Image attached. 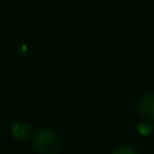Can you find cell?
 I'll return each instance as SVG.
<instances>
[{
  "instance_id": "6da1fadb",
  "label": "cell",
  "mask_w": 154,
  "mask_h": 154,
  "mask_svg": "<svg viewBox=\"0 0 154 154\" xmlns=\"http://www.w3.org/2000/svg\"><path fill=\"white\" fill-rule=\"evenodd\" d=\"M34 147L40 154H58L60 143L58 136L51 129H38L32 136Z\"/></svg>"
},
{
  "instance_id": "7a4b0ae2",
  "label": "cell",
  "mask_w": 154,
  "mask_h": 154,
  "mask_svg": "<svg viewBox=\"0 0 154 154\" xmlns=\"http://www.w3.org/2000/svg\"><path fill=\"white\" fill-rule=\"evenodd\" d=\"M137 109L144 120L154 122V94H144L138 101Z\"/></svg>"
},
{
  "instance_id": "3957f363",
  "label": "cell",
  "mask_w": 154,
  "mask_h": 154,
  "mask_svg": "<svg viewBox=\"0 0 154 154\" xmlns=\"http://www.w3.org/2000/svg\"><path fill=\"white\" fill-rule=\"evenodd\" d=\"M12 136L18 141H25L31 135V126L25 122H17L11 126Z\"/></svg>"
},
{
  "instance_id": "277c9868",
  "label": "cell",
  "mask_w": 154,
  "mask_h": 154,
  "mask_svg": "<svg viewBox=\"0 0 154 154\" xmlns=\"http://www.w3.org/2000/svg\"><path fill=\"white\" fill-rule=\"evenodd\" d=\"M112 154H136V152L130 148V147H119V148H116Z\"/></svg>"
}]
</instances>
